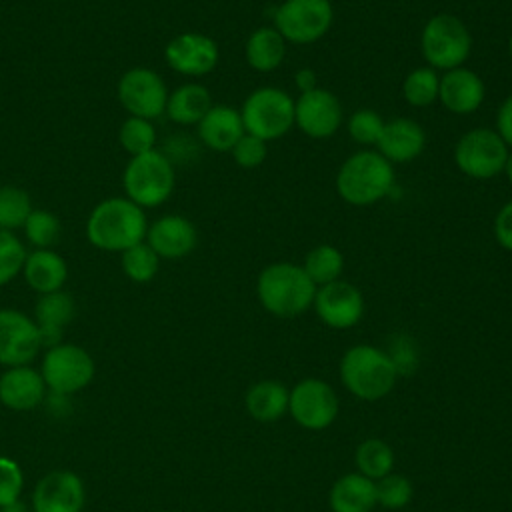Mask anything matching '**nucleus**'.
Listing matches in <instances>:
<instances>
[{
    "label": "nucleus",
    "instance_id": "nucleus-33",
    "mask_svg": "<svg viewBox=\"0 0 512 512\" xmlns=\"http://www.w3.org/2000/svg\"><path fill=\"white\" fill-rule=\"evenodd\" d=\"M32 210L28 192L16 186H0V230L22 228Z\"/></svg>",
    "mask_w": 512,
    "mask_h": 512
},
{
    "label": "nucleus",
    "instance_id": "nucleus-18",
    "mask_svg": "<svg viewBox=\"0 0 512 512\" xmlns=\"http://www.w3.org/2000/svg\"><path fill=\"white\" fill-rule=\"evenodd\" d=\"M34 512H82L84 484L70 470H54L40 478L32 496Z\"/></svg>",
    "mask_w": 512,
    "mask_h": 512
},
{
    "label": "nucleus",
    "instance_id": "nucleus-28",
    "mask_svg": "<svg viewBox=\"0 0 512 512\" xmlns=\"http://www.w3.org/2000/svg\"><path fill=\"white\" fill-rule=\"evenodd\" d=\"M286 56V40L274 26L256 28L246 44H244V58L248 66L256 72H272L276 70Z\"/></svg>",
    "mask_w": 512,
    "mask_h": 512
},
{
    "label": "nucleus",
    "instance_id": "nucleus-12",
    "mask_svg": "<svg viewBox=\"0 0 512 512\" xmlns=\"http://www.w3.org/2000/svg\"><path fill=\"white\" fill-rule=\"evenodd\" d=\"M118 100L130 116L152 120L166 112L168 88L156 70L136 66L122 74L118 82Z\"/></svg>",
    "mask_w": 512,
    "mask_h": 512
},
{
    "label": "nucleus",
    "instance_id": "nucleus-27",
    "mask_svg": "<svg viewBox=\"0 0 512 512\" xmlns=\"http://www.w3.org/2000/svg\"><path fill=\"white\" fill-rule=\"evenodd\" d=\"M290 390L278 380H260L246 392V410L256 422H276L288 412Z\"/></svg>",
    "mask_w": 512,
    "mask_h": 512
},
{
    "label": "nucleus",
    "instance_id": "nucleus-42",
    "mask_svg": "<svg viewBox=\"0 0 512 512\" xmlns=\"http://www.w3.org/2000/svg\"><path fill=\"white\" fill-rule=\"evenodd\" d=\"M494 238L500 248L512 252V200L504 202L494 216Z\"/></svg>",
    "mask_w": 512,
    "mask_h": 512
},
{
    "label": "nucleus",
    "instance_id": "nucleus-5",
    "mask_svg": "<svg viewBox=\"0 0 512 512\" xmlns=\"http://www.w3.org/2000/svg\"><path fill=\"white\" fill-rule=\"evenodd\" d=\"M420 54L440 74L464 66L472 54V34L458 16L434 14L422 28Z\"/></svg>",
    "mask_w": 512,
    "mask_h": 512
},
{
    "label": "nucleus",
    "instance_id": "nucleus-30",
    "mask_svg": "<svg viewBox=\"0 0 512 512\" xmlns=\"http://www.w3.org/2000/svg\"><path fill=\"white\" fill-rule=\"evenodd\" d=\"M354 464H356V472L376 482L392 472L394 452L388 442L380 438H366L356 446Z\"/></svg>",
    "mask_w": 512,
    "mask_h": 512
},
{
    "label": "nucleus",
    "instance_id": "nucleus-23",
    "mask_svg": "<svg viewBox=\"0 0 512 512\" xmlns=\"http://www.w3.org/2000/svg\"><path fill=\"white\" fill-rule=\"evenodd\" d=\"M76 312L74 300L68 292L56 290L50 294H40L34 310V322L40 332L42 346H56L60 344L64 328L72 322Z\"/></svg>",
    "mask_w": 512,
    "mask_h": 512
},
{
    "label": "nucleus",
    "instance_id": "nucleus-39",
    "mask_svg": "<svg viewBox=\"0 0 512 512\" xmlns=\"http://www.w3.org/2000/svg\"><path fill=\"white\" fill-rule=\"evenodd\" d=\"M394 370L398 376H412L420 364V354H418V346L416 342L406 336V334H398L390 340L388 350H386Z\"/></svg>",
    "mask_w": 512,
    "mask_h": 512
},
{
    "label": "nucleus",
    "instance_id": "nucleus-34",
    "mask_svg": "<svg viewBox=\"0 0 512 512\" xmlns=\"http://www.w3.org/2000/svg\"><path fill=\"white\" fill-rule=\"evenodd\" d=\"M384 122L386 120L376 110L360 108V110H354L346 118V132H348L350 140L356 142L358 146L372 148L380 140V134L384 130Z\"/></svg>",
    "mask_w": 512,
    "mask_h": 512
},
{
    "label": "nucleus",
    "instance_id": "nucleus-15",
    "mask_svg": "<svg viewBox=\"0 0 512 512\" xmlns=\"http://www.w3.org/2000/svg\"><path fill=\"white\" fill-rule=\"evenodd\" d=\"M164 58L172 70L190 78H200L216 68L220 50L216 40L202 32H182L166 44Z\"/></svg>",
    "mask_w": 512,
    "mask_h": 512
},
{
    "label": "nucleus",
    "instance_id": "nucleus-29",
    "mask_svg": "<svg viewBox=\"0 0 512 512\" xmlns=\"http://www.w3.org/2000/svg\"><path fill=\"white\" fill-rule=\"evenodd\" d=\"M306 276L316 284V288L336 282L344 272V254L334 244H318L310 248L300 264Z\"/></svg>",
    "mask_w": 512,
    "mask_h": 512
},
{
    "label": "nucleus",
    "instance_id": "nucleus-47",
    "mask_svg": "<svg viewBox=\"0 0 512 512\" xmlns=\"http://www.w3.org/2000/svg\"><path fill=\"white\" fill-rule=\"evenodd\" d=\"M508 54H510V58H512V34H510V38H508Z\"/></svg>",
    "mask_w": 512,
    "mask_h": 512
},
{
    "label": "nucleus",
    "instance_id": "nucleus-37",
    "mask_svg": "<svg viewBox=\"0 0 512 512\" xmlns=\"http://www.w3.org/2000/svg\"><path fill=\"white\" fill-rule=\"evenodd\" d=\"M412 500V484L406 476L390 472L376 480V502L386 510H400Z\"/></svg>",
    "mask_w": 512,
    "mask_h": 512
},
{
    "label": "nucleus",
    "instance_id": "nucleus-40",
    "mask_svg": "<svg viewBox=\"0 0 512 512\" xmlns=\"http://www.w3.org/2000/svg\"><path fill=\"white\" fill-rule=\"evenodd\" d=\"M232 160L244 168V170H254L258 168L266 156H268V142L252 136V134H244L230 150Z\"/></svg>",
    "mask_w": 512,
    "mask_h": 512
},
{
    "label": "nucleus",
    "instance_id": "nucleus-16",
    "mask_svg": "<svg viewBox=\"0 0 512 512\" xmlns=\"http://www.w3.org/2000/svg\"><path fill=\"white\" fill-rule=\"evenodd\" d=\"M42 348L38 326L20 310H0V364L26 366Z\"/></svg>",
    "mask_w": 512,
    "mask_h": 512
},
{
    "label": "nucleus",
    "instance_id": "nucleus-1",
    "mask_svg": "<svg viewBox=\"0 0 512 512\" xmlns=\"http://www.w3.org/2000/svg\"><path fill=\"white\" fill-rule=\"evenodd\" d=\"M394 164L378 150L364 148L350 154L336 172L338 196L356 208L374 206L384 200L394 188Z\"/></svg>",
    "mask_w": 512,
    "mask_h": 512
},
{
    "label": "nucleus",
    "instance_id": "nucleus-31",
    "mask_svg": "<svg viewBox=\"0 0 512 512\" xmlns=\"http://www.w3.org/2000/svg\"><path fill=\"white\" fill-rule=\"evenodd\" d=\"M440 72L422 64L406 74L402 80V98L414 108H428L438 102Z\"/></svg>",
    "mask_w": 512,
    "mask_h": 512
},
{
    "label": "nucleus",
    "instance_id": "nucleus-8",
    "mask_svg": "<svg viewBox=\"0 0 512 512\" xmlns=\"http://www.w3.org/2000/svg\"><path fill=\"white\" fill-rule=\"evenodd\" d=\"M510 148L494 128L466 130L454 146L456 168L472 180H490L504 172Z\"/></svg>",
    "mask_w": 512,
    "mask_h": 512
},
{
    "label": "nucleus",
    "instance_id": "nucleus-7",
    "mask_svg": "<svg viewBox=\"0 0 512 512\" xmlns=\"http://www.w3.org/2000/svg\"><path fill=\"white\" fill-rule=\"evenodd\" d=\"M240 116L246 134L272 142L294 128V98L282 88L260 86L244 98Z\"/></svg>",
    "mask_w": 512,
    "mask_h": 512
},
{
    "label": "nucleus",
    "instance_id": "nucleus-25",
    "mask_svg": "<svg viewBox=\"0 0 512 512\" xmlns=\"http://www.w3.org/2000/svg\"><path fill=\"white\" fill-rule=\"evenodd\" d=\"M328 504L332 512H372L378 504L376 482L360 472L344 474L332 484Z\"/></svg>",
    "mask_w": 512,
    "mask_h": 512
},
{
    "label": "nucleus",
    "instance_id": "nucleus-38",
    "mask_svg": "<svg viewBox=\"0 0 512 512\" xmlns=\"http://www.w3.org/2000/svg\"><path fill=\"white\" fill-rule=\"evenodd\" d=\"M26 254L24 244L14 232L0 230V286L8 284L18 272H22Z\"/></svg>",
    "mask_w": 512,
    "mask_h": 512
},
{
    "label": "nucleus",
    "instance_id": "nucleus-43",
    "mask_svg": "<svg viewBox=\"0 0 512 512\" xmlns=\"http://www.w3.org/2000/svg\"><path fill=\"white\" fill-rule=\"evenodd\" d=\"M498 136L506 142L508 148H512V94H508L498 110H496V128Z\"/></svg>",
    "mask_w": 512,
    "mask_h": 512
},
{
    "label": "nucleus",
    "instance_id": "nucleus-2",
    "mask_svg": "<svg viewBox=\"0 0 512 512\" xmlns=\"http://www.w3.org/2000/svg\"><path fill=\"white\" fill-rule=\"evenodd\" d=\"M260 306L276 318H296L314 304L316 284L294 262H272L256 278Z\"/></svg>",
    "mask_w": 512,
    "mask_h": 512
},
{
    "label": "nucleus",
    "instance_id": "nucleus-10",
    "mask_svg": "<svg viewBox=\"0 0 512 512\" xmlns=\"http://www.w3.org/2000/svg\"><path fill=\"white\" fill-rule=\"evenodd\" d=\"M40 374L52 392L74 394L94 378V360L84 348L60 342L46 350Z\"/></svg>",
    "mask_w": 512,
    "mask_h": 512
},
{
    "label": "nucleus",
    "instance_id": "nucleus-14",
    "mask_svg": "<svg viewBox=\"0 0 512 512\" xmlns=\"http://www.w3.org/2000/svg\"><path fill=\"white\" fill-rule=\"evenodd\" d=\"M312 308L320 322L328 328L348 330L364 316V296L360 288L340 278L316 288Z\"/></svg>",
    "mask_w": 512,
    "mask_h": 512
},
{
    "label": "nucleus",
    "instance_id": "nucleus-17",
    "mask_svg": "<svg viewBox=\"0 0 512 512\" xmlns=\"http://www.w3.org/2000/svg\"><path fill=\"white\" fill-rule=\"evenodd\" d=\"M486 98L484 80L470 68L458 66L440 74L438 102L456 116H468L480 110Z\"/></svg>",
    "mask_w": 512,
    "mask_h": 512
},
{
    "label": "nucleus",
    "instance_id": "nucleus-36",
    "mask_svg": "<svg viewBox=\"0 0 512 512\" xmlns=\"http://www.w3.org/2000/svg\"><path fill=\"white\" fill-rule=\"evenodd\" d=\"M22 228H24L26 240L36 248H50L52 244H56L60 236V220L52 212L40 210V208H34L28 214Z\"/></svg>",
    "mask_w": 512,
    "mask_h": 512
},
{
    "label": "nucleus",
    "instance_id": "nucleus-6",
    "mask_svg": "<svg viewBox=\"0 0 512 512\" xmlns=\"http://www.w3.org/2000/svg\"><path fill=\"white\" fill-rule=\"evenodd\" d=\"M122 184L128 200L140 208H156L170 198L176 172L170 158L154 148L130 158L124 168Z\"/></svg>",
    "mask_w": 512,
    "mask_h": 512
},
{
    "label": "nucleus",
    "instance_id": "nucleus-3",
    "mask_svg": "<svg viewBox=\"0 0 512 512\" xmlns=\"http://www.w3.org/2000/svg\"><path fill=\"white\" fill-rule=\"evenodd\" d=\"M148 222L144 208L128 198H106L90 212L86 236L92 246L106 252H124L130 246L144 242Z\"/></svg>",
    "mask_w": 512,
    "mask_h": 512
},
{
    "label": "nucleus",
    "instance_id": "nucleus-22",
    "mask_svg": "<svg viewBox=\"0 0 512 512\" xmlns=\"http://www.w3.org/2000/svg\"><path fill=\"white\" fill-rule=\"evenodd\" d=\"M46 394L40 372L26 366H12L0 376V402L12 410H32Z\"/></svg>",
    "mask_w": 512,
    "mask_h": 512
},
{
    "label": "nucleus",
    "instance_id": "nucleus-32",
    "mask_svg": "<svg viewBox=\"0 0 512 512\" xmlns=\"http://www.w3.org/2000/svg\"><path fill=\"white\" fill-rule=\"evenodd\" d=\"M160 268V256L148 246V242H138L122 252V270L124 274L138 282H150Z\"/></svg>",
    "mask_w": 512,
    "mask_h": 512
},
{
    "label": "nucleus",
    "instance_id": "nucleus-45",
    "mask_svg": "<svg viewBox=\"0 0 512 512\" xmlns=\"http://www.w3.org/2000/svg\"><path fill=\"white\" fill-rule=\"evenodd\" d=\"M0 512H30V508L24 502L16 500V502H10L6 506H0Z\"/></svg>",
    "mask_w": 512,
    "mask_h": 512
},
{
    "label": "nucleus",
    "instance_id": "nucleus-46",
    "mask_svg": "<svg viewBox=\"0 0 512 512\" xmlns=\"http://www.w3.org/2000/svg\"><path fill=\"white\" fill-rule=\"evenodd\" d=\"M506 178H508V182L512 184V148H510V152H508V158H506V164H504V172H502Z\"/></svg>",
    "mask_w": 512,
    "mask_h": 512
},
{
    "label": "nucleus",
    "instance_id": "nucleus-20",
    "mask_svg": "<svg viewBox=\"0 0 512 512\" xmlns=\"http://www.w3.org/2000/svg\"><path fill=\"white\" fill-rule=\"evenodd\" d=\"M146 242L160 258H182L196 248L198 232L188 218L180 214H164L148 226Z\"/></svg>",
    "mask_w": 512,
    "mask_h": 512
},
{
    "label": "nucleus",
    "instance_id": "nucleus-21",
    "mask_svg": "<svg viewBox=\"0 0 512 512\" xmlns=\"http://www.w3.org/2000/svg\"><path fill=\"white\" fill-rule=\"evenodd\" d=\"M200 142L214 152H230L246 134L240 110L226 104H212L204 118L196 124Z\"/></svg>",
    "mask_w": 512,
    "mask_h": 512
},
{
    "label": "nucleus",
    "instance_id": "nucleus-9",
    "mask_svg": "<svg viewBox=\"0 0 512 512\" xmlns=\"http://www.w3.org/2000/svg\"><path fill=\"white\" fill-rule=\"evenodd\" d=\"M334 22L330 0H284L276 10L272 24L286 44L308 46L328 34Z\"/></svg>",
    "mask_w": 512,
    "mask_h": 512
},
{
    "label": "nucleus",
    "instance_id": "nucleus-11",
    "mask_svg": "<svg viewBox=\"0 0 512 512\" xmlns=\"http://www.w3.org/2000/svg\"><path fill=\"white\" fill-rule=\"evenodd\" d=\"M340 404L334 388L320 378H304L288 398V412L294 422L306 430L318 432L328 428L338 416Z\"/></svg>",
    "mask_w": 512,
    "mask_h": 512
},
{
    "label": "nucleus",
    "instance_id": "nucleus-35",
    "mask_svg": "<svg viewBox=\"0 0 512 512\" xmlns=\"http://www.w3.org/2000/svg\"><path fill=\"white\" fill-rule=\"evenodd\" d=\"M120 144L122 148L130 154V156H138L144 152L154 150L156 144V130L152 126L150 120L146 118H138V116H130L128 120L122 122L120 132H118Z\"/></svg>",
    "mask_w": 512,
    "mask_h": 512
},
{
    "label": "nucleus",
    "instance_id": "nucleus-13",
    "mask_svg": "<svg viewBox=\"0 0 512 512\" xmlns=\"http://www.w3.org/2000/svg\"><path fill=\"white\" fill-rule=\"evenodd\" d=\"M344 122V110L338 96L326 88L300 92L294 100V126L312 140L332 138Z\"/></svg>",
    "mask_w": 512,
    "mask_h": 512
},
{
    "label": "nucleus",
    "instance_id": "nucleus-4",
    "mask_svg": "<svg viewBox=\"0 0 512 512\" xmlns=\"http://www.w3.org/2000/svg\"><path fill=\"white\" fill-rule=\"evenodd\" d=\"M396 378L398 374L386 350L372 344H356L348 348L340 360V380L344 388L366 402H374L390 394Z\"/></svg>",
    "mask_w": 512,
    "mask_h": 512
},
{
    "label": "nucleus",
    "instance_id": "nucleus-24",
    "mask_svg": "<svg viewBox=\"0 0 512 512\" xmlns=\"http://www.w3.org/2000/svg\"><path fill=\"white\" fill-rule=\"evenodd\" d=\"M22 274L32 290L40 294H50L62 290L68 278V266L64 258L54 250L36 248L30 254H26Z\"/></svg>",
    "mask_w": 512,
    "mask_h": 512
},
{
    "label": "nucleus",
    "instance_id": "nucleus-41",
    "mask_svg": "<svg viewBox=\"0 0 512 512\" xmlns=\"http://www.w3.org/2000/svg\"><path fill=\"white\" fill-rule=\"evenodd\" d=\"M22 470L16 460L0 456V506L16 502L22 492Z\"/></svg>",
    "mask_w": 512,
    "mask_h": 512
},
{
    "label": "nucleus",
    "instance_id": "nucleus-19",
    "mask_svg": "<svg viewBox=\"0 0 512 512\" xmlns=\"http://www.w3.org/2000/svg\"><path fill=\"white\" fill-rule=\"evenodd\" d=\"M426 148L424 128L406 116H398L384 122V130L376 144V150L390 164H406L416 160Z\"/></svg>",
    "mask_w": 512,
    "mask_h": 512
},
{
    "label": "nucleus",
    "instance_id": "nucleus-26",
    "mask_svg": "<svg viewBox=\"0 0 512 512\" xmlns=\"http://www.w3.org/2000/svg\"><path fill=\"white\" fill-rule=\"evenodd\" d=\"M212 108V96L206 86L188 82L168 94L166 112L168 118L182 126H196L204 114Z\"/></svg>",
    "mask_w": 512,
    "mask_h": 512
},
{
    "label": "nucleus",
    "instance_id": "nucleus-44",
    "mask_svg": "<svg viewBox=\"0 0 512 512\" xmlns=\"http://www.w3.org/2000/svg\"><path fill=\"white\" fill-rule=\"evenodd\" d=\"M294 84L300 92H308L312 88L318 86V80H316V74L312 68H300L296 74H294Z\"/></svg>",
    "mask_w": 512,
    "mask_h": 512
}]
</instances>
